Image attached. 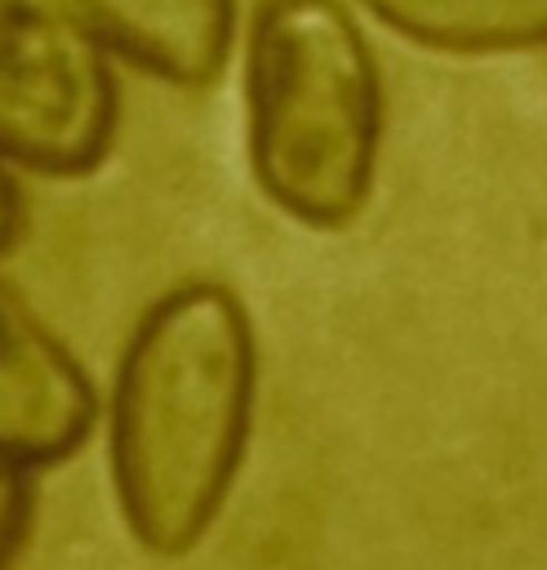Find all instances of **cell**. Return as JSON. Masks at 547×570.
Segmentation results:
<instances>
[{
	"label": "cell",
	"mask_w": 547,
	"mask_h": 570,
	"mask_svg": "<svg viewBox=\"0 0 547 570\" xmlns=\"http://www.w3.org/2000/svg\"><path fill=\"white\" fill-rule=\"evenodd\" d=\"M258 356L240 298L169 289L133 330L111 387V485L129 534L178 557L213 525L249 445Z\"/></svg>",
	"instance_id": "6da1fadb"
},
{
	"label": "cell",
	"mask_w": 547,
	"mask_h": 570,
	"mask_svg": "<svg viewBox=\"0 0 547 570\" xmlns=\"http://www.w3.org/2000/svg\"><path fill=\"white\" fill-rule=\"evenodd\" d=\"M249 165L307 227L351 223L374 187L382 76L342 0H258L245 31Z\"/></svg>",
	"instance_id": "7a4b0ae2"
},
{
	"label": "cell",
	"mask_w": 547,
	"mask_h": 570,
	"mask_svg": "<svg viewBox=\"0 0 547 570\" xmlns=\"http://www.w3.org/2000/svg\"><path fill=\"white\" fill-rule=\"evenodd\" d=\"M111 53L71 0H0V156L89 174L116 138Z\"/></svg>",
	"instance_id": "3957f363"
},
{
	"label": "cell",
	"mask_w": 547,
	"mask_h": 570,
	"mask_svg": "<svg viewBox=\"0 0 547 570\" xmlns=\"http://www.w3.org/2000/svg\"><path fill=\"white\" fill-rule=\"evenodd\" d=\"M93 423V392L67 347L0 289V459H67Z\"/></svg>",
	"instance_id": "277c9868"
},
{
	"label": "cell",
	"mask_w": 547,
	"mask_h": 570,
	"mask_svg": "<svg viewBox=\"0 0 547 570\" xmlns=\"http://www.w3.org/2000/svg\"><path fill=\"white\" fill-rule=\"evenodd\" d=\"M107 53L178 85H209L236 36V0H71Z\"/></svg>",
	"instance_id": "5b68a950"
},
{
	"label": "cell",
	"mask_w": 547,
	"mask_h": 570,
	"mask_svg": "<svg viewBox=\"0 0 547 570\" xmlns=\"http://www.w3.org/2000/svg\"><path fill=\"white\" fill-rule=\"evenodd\" d=\"M396 36L440 53L547 49V0H360Z\"/></svg>",
	"instance_id": "8992f818"
},
{
	"label": "cell",
	"mask_w": 547,
	"mask_h": 570,
	"mask_svg": "<svg viewBox=\"0 0 547 570\" xmlns=\"http://www.w3.org/2000/svg\"><path fill=\"white\" fill-rule=\"evenodd\" d=\"M31 530V476L22 463L0 459V570L13 566Z\"/></svg>",
	"instance_id": "52a82bcc"
},
{
	"label": "cell",
	"mask_w": 547,
	"mask_h": 570,
	"mask_svg": "<svg viewBox=\"0 0 547 570\" xmlns=\"http://www.w3.org/2000/svg\"><path fill=\"white\" fill-rule=\"evenodd\" d=\"M18 223H22V196H18V183L9 178V165L0 156V249L18 236Z\"/></svg>",
	"instance_id": "ba28073f"
}]
</instances>
